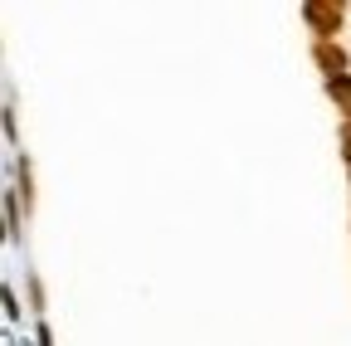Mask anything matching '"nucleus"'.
<instances>
[{
    "instance_id": "f257e3e1",
    "label": "nucleus",
    "mask_w": 351,
    "mask_h": 346,
    "mask_svg": "<svg viewBox=\"0 0 351 346\" xmlns=\"http://www.w3.org/2000/svg\"><path fill=\"white\" fill-rule=\"evenodd\" d=\"M317 59H322V69H327L332 78H341V69H346V59H341V49H332V45H322V49H317Z\"/></svg>"
},
{
    "instance_id": "f03ea898",
    "label": "nucleus",
    "mask_w": 351,
    "mask_h": 346,
    "mask_svg": "<svg viewBox=\"0 0 351 346\" xmlns=\"http://www.w3.org/2000/svg\"><path fill=\"white\" fill-rule=\"evenodd\" d=\"M307 20H313L317 29H332L337 25V5H307Z\"/></svg>"
}]
</instances>
